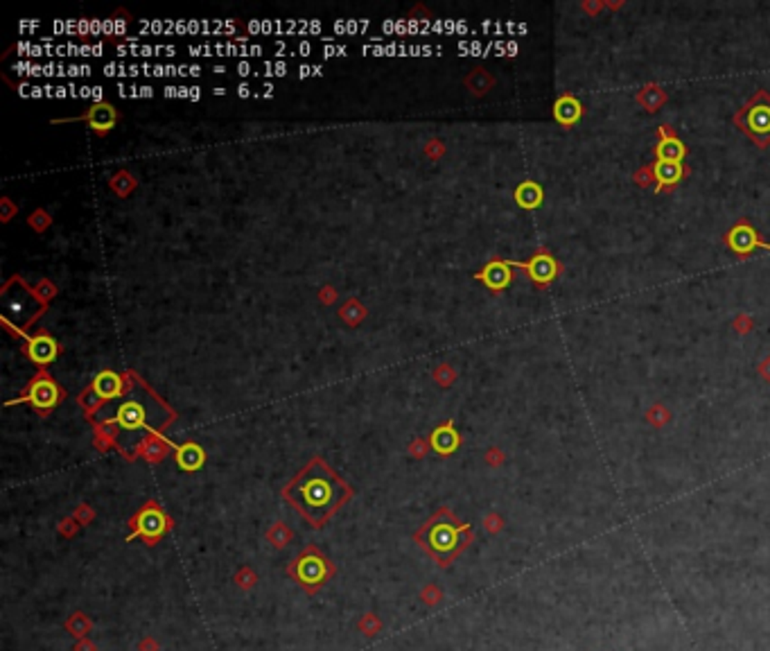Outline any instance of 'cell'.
I'll list each match as a JSON object with an SVG mask.
<instances>
[{"label": "cell", "instance_id": "cell-1", "mask_svg": "<svg viewBox=\"0 0 770 651\" xmlns=\"http://www.w3.org/2000/svg\"><path fill=\"white\" fill-rule=\"evenodd\" d=\"M353 491L343 479L332 471L324 459H312L292 484H287L283 498L312 524H324L350 500Z\"/></svg>", "mask_w": 770, "mask_h": 651}, {"label": "cell", "instance_id": "cell-2", "mask_svg": "<svg viewBox=\"0 0 770 651\" xmlns=\"http://www.w3.org/2000/svg\"><path fill=\"white\" fill-rule=\"evenodd\" d=\"M100 423H116L122 432H145L160 430L170 423L172 412L147 389L141 380H131L129 389L118 401L105 403L93 414Z\"/></svg>", "mask_w": 770, "mask_h": 651}, {"label": "cell", "instance_id": "cell-3", "mask_svg": "<svg viewBox=\"0 0 770 651\" xmlns=\"http://www.w3.org/2000/svg\"><path fill=\"white\" fill-rule=\"evenodd\" d=\"M470 536L473 534L468 524L458 522L450 511L443 509L418 532V543L436 563L447 565L468 545Z\"/></svg>", "mask_w": 770, "mask_h": 651}, {"label": "cell", "instance_id": "cell-4", "mask_svg": "<svg viewBox=\"0 0 770 651\" xmlns=\"http://www.w3.org/2000/svg\"><path fill=\"white\" fill-rule=\"evenodd\" d=\"M43 312V303L20 278H11L3 290V317L7 326L25 330Z\"/></svg>", "mask_w": 770, "mask_h": 651}, {"label": "cell", "instance_id": "cell-5", "mask_svg": "<svg viewBox=\"0 0 770 651\" xmlns=\"http://www.w3.org/2000/svg\"><path fill=\"white\" fill-rule=\"evenodd\" d=\"M734 124L748 136L757 147L770 145V93L759 88L734 113Z\"/></svg>", "mask_w": 770, "mask_h": 651}, {"label": "cell", "instance_id": "cell-6", "mask_svg": "<svg viewBox=\"0 0 770 651\" xmlns=\"http://www.w3.org/2000/svg\"><path fill=\"white\" fill-rule=\"evenodd\" d=\"M141 30L152 34H220L226 37L237 30V23L226 18H194V20H141Z\"/></svg>", "mask_w": 770, "mask_h": 651}, {"label": "cell", "instance_id": "cell-7", "mask_svg": "<svg viewBox=\"0 0 770 651\" xmlns=\"http://www.w3.org/2000/svg\"><path fill=\"white\" fill-rule=\"evenodd\" d=\"M513 269H524L526 276L531 278L538 288H549L551 283H554L562 271H565V267L560 265V262L551 256L549 249H538L535 254L531 256V260L526 262H511Z\"/></svg>", "mask_w": 770, "mask_h": 651}, {"label": "cell", "instance_id": "cell-8", "mask_svg": "<svg viewBox=\"0 0 770 651\" xmlns=\"http://www.w3.org/2000/svg\"><path fill=\"white\" fill-rule=\"evenodd\" d=\"M725 245L732 254H737L739 258L750 256L754 249H766L770 251V242L762 240L759 231L748 222V220H739L730 231L725 233Z\"/></svg>", "mask_w": 770, "mask_h": 651}, {"label": "cell", "instance_id": "cell-9", "mask_svg": "<svg viewBox=\"0 0 770 651\" xmlns=\"http://www.w3.org/2000/svg\"><path fill=\"white\" fill-rule=\"evenodd\" d=\"M328 573H330V568L326 563V558L319 556L316 552L301 554L292 565V575L296 577L298 584H301L303 588H307V590H314V588H319L321 584H324V581L328 579Z\"/></svg>", "mask_w": 770, "mask_h": 651}, {"label": "cell", "instance_id": "cell-10", "mask_svg": "<svg viewBox=\"0 0 770 651\" xmlns=\"http://www.w3.org/2000/svg\"><path fill=\"white\" fill-rule=\"evenodd\" d=\"M59 396H61L59 387L54 385V380L48 373L41 371V373H37V378L30 382L28 389L23 392L18 401L30 403L34 409H39V412H50V409L59 403Z\"/></svg>", "mask_w": 770, "mask_h": 651}, {"label": "cell", "instance_id": "cell-11", "mask_svg": "<svg viewBox=\"0 0 770 651\" xmlns=\"http://www.w3.org/2000/svg\"><path fill=\"white\" fill-rule=\"evenodd\" d=\"M249 30L254 34H290V37H301V34H319L324 30V23L298 20V18L290 20L271 18V20H251Z\"/></svg>", "mask_w": 770, "mask_h": 651}, {"label": "cell", "instance_id": "cell-12", "mask_svg": "<svg viewBox=\"0 0 770 651\" xmlns=\"http://www.w3.org/2000/svg\"><path fill=\"white\" fill-rule=\"evenodd\" d=\"M131 527H134V532H131L129 539L143 536L145 541L154 543L167 532V518L156 505H147L145 509H141L136 513V518L131 520Z\"/></svg>", "mask_w": 770, "mask_h": 651}, {"label": "cell", "instance_id": "cell-13", "mask_svg": "<svg viewBox=\"0 0 770 651\" xmlns=\"http://www.w3.org/2000/svg\"><path fill=\"white\" fill-rule=\"evenodd\" d=\"M11 71L18 75L28 77H88L93 73L90 66H64V64H32V61H18L11 66Z\"/></svg>", "mask_w": 770, "mask_h": 651}, {"label": "cell", "instance_id": "cell-14", "mask_svg": "<svg viewBox=\"0 0 770 651\" xmlns=\"http://www.w3.org/2000/svg\"><path fill=\"white\" fill-rule=\"evenodd\" d=\"M188 52L192 57H262L264 48L260 43H203V45H188Z\"/></svg>", "mask_w": 770, "mask_h": 651}, {"label": "cell", "instance_id": "cell-15", "mask_svg": "<svg viewBox=\"0 0 770 651\" xmlns=\"http://www.w3.org/2000/svg\"><path fill=\"white\" fill-rule=\"evenodd\" d=\"M685 156H687V145L677 139V134L671 129V124H660L658 145H655V161L682 163Z\"/></svg>", "mask_w": 770, "mask_h": 651}, {"label": "cell", "instance_id": "cell-16", "mask_svg": "<svg viewBox=\"0 0 770 651\" xmlns=\"http://www.w3.org/2000/svg\"><path fill=\"white\" fill-rule=\"evenodd\" d=\"M655 192H671L685 177H689V170L685 163H673V161H655Z\"/></svg>", "mask_w": 770, "mask_h": 651}, {"label": "cell", "instance_id": "cell-17", "mask_svg": "<svg viewBox=\"0 0 770 651\" xmlns=\"http://www.w3.org/2000/svg\"><path fill=\"white\" fill-rule=\"evenodd\" d=\"M477 281H481L488 290L492 292H502L504 288H509L513 281V267L511 260H490L488 265L481 269L477 276Z\"/></svg>", "mask_w": 770, "mask_h": 651}, {"label": "cell", "instance_id": "cell-18", "mask_svg": "<svg viewBox=\"0 0 770 651\" xmlns=\"http://www.w3.org/2000/svg\"><path fill=\"white\" fill-rule=\"evenodd\" d=\"M23 351H25V356L34 364H50L57 358V353H59V346H57V341L45 330H39L37 335L25 339Z\"/></svg>", "mask_w": 770, "mask_h": 651}, {"label": "cell", "instance_id": "cell-19", "mask_svg": "<svg viewBox=\"0 0 770 651\" xmlns=\"http://www.w3.org/2000/svg\"><path fill=\"white\" fill-rule=\"evenodd\" d=\"M86 396H93V405L116 401L118 396H122V378L113 371H102L95 375Z\"/></svg>", "mask_w": 770, "mask_h": 651}, {"label": "cell", "instance_id": "cell-20", "mask_svg": "<svg viewBox=\"0 0 770 651\" xmlns=\"http://www.w3.org/2000/svg\"><path fill=\"white\" fill-rule=\"evenodd\" d=\"M84 120L88 122V127L95 129L97 134H107L109 129L116 127L118 111H116V107H111L109 102H97V105H90V109L84 113Z\"/></svg>", "mask_w": 770, "mask_h": 651}, {"label": "cell", "instance_id": "cell-21", "mask_svg": "<svg viewBox=\"0 0 770 651\" xmlns=\"http://www.w3.org/2000/svg\"><path fill=\"white\" fill-rule=\"evenodd\" d=\"M583 116V105L571 93H562L554 105V118L560 127H574Z\"/></svg>", "mask_w": 770, "mask_h": 651}, {"label": "cell", "instance_id": "cell-22", "mask_svg": "<svg viewBox=\"0 0 770 651\" xmlns=\"http://www.w3.org/2000/svg\"><path fill=\"white\" fill-rule=\"evenodd\" d=\"M364 52L366 54H377V57H393V54H400V57H411V54H418V57H425V54H434V52H441L439 48H432V45H405V43H380V45H364Z\"/></svg>", "mask_w": 770, "mask_h": 651}, {"label": "cell", "instance_id": "cell-23", "mask_svg": "<svg viewBox=\"0 0 770 651\" xmlns=\"http://www.w3.org/2000/svg\"><path fill=\"white\" fill-rule=\"evenodd\" d=\"M235 75L239 77H283L290 73V64L285 61H262V64H249V61H239L235 64Z\"/></svg>", "mask_w": 770, "mask_h": 651}, {"label": "cell", "instance_id": "cell-24", "mask_svg": "<svg viewBox=\"0 0 770 651\" xmlns=\"http://www.w3.org/2000/svg\"><path fill=\"white\" fill-rule=\"evenodd\" d=\"M515 201H517V206L524 209V211L540 209V206H543V201H545L543 186L535 184V181H522V184L515 188Z\"/></svg>", "mask_w": 770, "mask_h": 651}, {"label": "cell", "instance_id": "cell-25", "mask_svg": "<svg viewBox=\"0 0 770 651\" xmlns=\"http://www.w3.org/2000/svg\"><path fill=\"white\" fill-rule=\"evenodd\" d=\"M635 100H637V105H639L641 109H646L648 113H655V111L662 109V107L666 105V100H669V93H666V90H664L660 84L648 82V84H644V86L637 90Z\"/></svg>", "mask_w": 770, "mask_h": 651}, {"label": "cell", "instance_id": "cell-26", "mask_svg": "<svg viewBox=\"0 0 770 651\" xmlns=\"http://www.w3.org/2000/svg\"><path fill=\"white\" fill-rule=\"evenodd\" d=\"M179 50L177 45H149V43H127L120 45V57H174Z\"/></svg>", "mask_w": 770, "mask_h": 651}, {"label": "cell", "instance_id": "cell-27", "mask_svg": "<svg viewBox=\"0 0 770 651\" xmlns=\"http://www.w3.org/2000/svg\"><path fill=\"white\" fill-rule=\"evenodd\" d=\"M458 441H461V439H458V434H456V430H454L452 423L441 426L439 430H434V434H432V445H434V450L439 452V454H450V452H454L458 448Z\"/></svg>", "mask_w": 770, "mask_h": 651}, {"label": "cell", "instance_id": "cell-28", "mask_svg": "<svg viewBox=\"0 0 770 651\" xmlns=\"http://www.w3.org/2000/svg\"><path fill=\"white\" fill-rule=\"evenodd\" d=\"M177 464L183 468V471H197V468L203 464V450L197 443H183L177 450Z\"/></svg>", "mask_w": 770, "mask_h": 651}, {"label": "cell", "instance_id": "cell-29", "mask_svg": "<svg viewBox=\"0 0 770 651\" xmlns=\"http://www.w3.org/2000/svg\"><path fill=\"white\" fill-rule=\"evenodd\" d=\"M127 32V20L124 18H93L90 20V37H120Z\"/></svg>", "mask_w": 770, "mask_h": 651}, {"label": "cell", "instance_id": "cell-30", "mask_svg": "<svg viewBox=\"0 0 770 651\" xmlns=\"http://www.w3.org/2000/svg\"><path fill=\"white\" fill-rule=\"evenodd\" d=\"M18 95L23 98H71V86H30V84H20L18 86Z\"/></svg>", "mask_w": 770, "mask_h": 651}, {"label": "cell", "instance_id": "cell-31", "mask_svg": "<svg viewBox=\"0 0 770 651\" xmlns=\"http://www.w3.org/2000/svg\"><path fill=\"white\" fill-rule=\"evenodd\" d=\"M466 86L473 90L475 95H484L495 86V79H492V75L488 71H484V68H475V71L466 77Z\"/></svg>", "mask_w": 770, "mask_h": 651}, {"label": "cell", "instance_id": "cell-32", "mask_svg": "<svg viewBox=\"0 0 770 651\" xmlns=\"http://www.w3.org/2000/svg\"><path fill=\"white\" fill-rule=\"evenodd\" d=\"M165 98H183V100H201V88L197 86H165Z\"/></svg>", "mask_w": 770, "mask_h": 651}, {"label": "cell", "instance_id": "cell-33", "mask_svg": "<svg viewBox=\"0 0 770 651\" xmlns=\"http://www.w3.org/2000/svg\"><path fill=\"white\" fill-rule=\"evenodd\" d=\"M646 421H648L651 426H655V428H664L671 421V412L662 403H655L648 409V412H646Z\"/></svg>", "mask_w": 770, "mask_h": 651}, {"label": "cell", "instance_id": "cell-34", "mask_svg": "<svg viewBox=\"0 0 770 651\" xmlns=\"http://www.w3.org/2000/svg\"><path fill=\"white\" fill-rule=\"evenodd\" d=\"M371 28V20L364 18V20H337L335 25H332V30H335L337 34H357V32H366Z\"/></svg>", "mask_w": 770, "mask_h": 651}, {"label": "cell", "instance_id": "cell-35", "mask_svg": "<svg viewBox=\"0 0 770 651\" xmlns=\"http://www.w3.org/2000/svg\"><path fill=\"white\" fill-rule=\"evenodd\" d=\"M118 95L120 98H152L154 88L152 86H127V84H118Z\"/></svg>", "mask_w": 770, "mask_h": 651}, {"label": "cell", "instance_id": "cell-36", "mask_svg": "<svg viewBox=\"0 0 770 651\" xmlns=\"http://www.w3.org/2000/svg\"><path fill=\"white\" fill-rule=\"evenodd\" d=\"M633 181H635L639 188H651L655 184V170H653V165L639 168L637 172L633 175Z\"/></svg>", "mask_w": 770, "mask_h": 651}, {"label": "cell", "instance_id": "cell-37", "mask_svg": "<svg viewBox=\"0 0 770 651\" xmlns=\"http://www.w3.org/2000/svg\"><path fill=\"white\" fill-rule=\"evenodd\" d=\"M752 326H754L752 317H750V315H745V312H741L739 317H734V322H732V328L737 330L739 335H745V333H750V330H752Z\"/></svg>", "mask_w": 770, "mask_h": 651}, {"label": "cell", "instance_id": "cell-38", "mask_svg": "<svg viewBox=\"0 0 770 651\" xmlns=\"http://www.w3.org/2000/svg\"><path fill=\"white\" fill-rule=\"evenodd\" d=\"M324 75V66H301L298 68V77L305 79V77H319Z\"/></svg>", "mask_w": 770, "mask_h": 651}, {"label": "cell", "instance_id": "cell-39", "mask_svg": "<svg viewBox=\"0 0 770 651\" xmlns=\"http://www.w3.org/2000/svg\"><path fill=\"white\" fill-rule=\"evenodd\" d=\"M346 52H348L346 45H332V43L324 45V57H346Z\"/></svg>", "mask_w": 770, "mask_h": 651}, {"label": "cell", "instance_id": "cell-40", "mask_svg": "<svg viewBox=\"0 0 770 651\" xmlns=\"http://www.w3.org/2000/svg\"><path fill=\"white\" fill-rule=\"evenodd\" d=\"M759 375H762V378H764L766 382H770V356H766V358L759 362Z\"/></svg>", "mask_w": 770, "mask_h": 651}, {"label": "cell", "instance_id": "cell-41", "mask_svg": "<svg viewBox=\"0 0 770 651\" xmlns=\"http://www.w3.org/2000/svg\"><path fill=\"white\" fill-rule=\"evenodd\" d=\"M309 52H312V43H309V41H301V43H298L296 48H294V57H296V54L307 57Z\"/></svg>", "mask_w": 770, "mask_h": 651}, {"label": "cell", "instance_id": "cell-42", "mask_svg": "<svg viewBox=\"0 0 770 651\" xmlns=\"http://www.w3.org/2000/svg\"><path fill=\"white\" fill-rule=\"evenodd\" d=\"M581 7H583V11H590L592 16H596V11L603 9V7H605V3H590V0H588V3H583Z\"/></svg>", "mask_w": 770, "mask_h": 651}, {"label": "cell", "instance_id": "cell-43", "mask_svg": "<svg viewBox=\"0 0 770 651\" xmlns=\"http://www.w3.org/2000/svg\"><path fill=\"white\" fill-rule=\"evenodd\" d=\"M237 95L239 98H249V95H256V93H254V88H251L249 84H239L237 86Z\"/></svg>", "mask_w": 770, "mask_h": 651}]
</instances>
